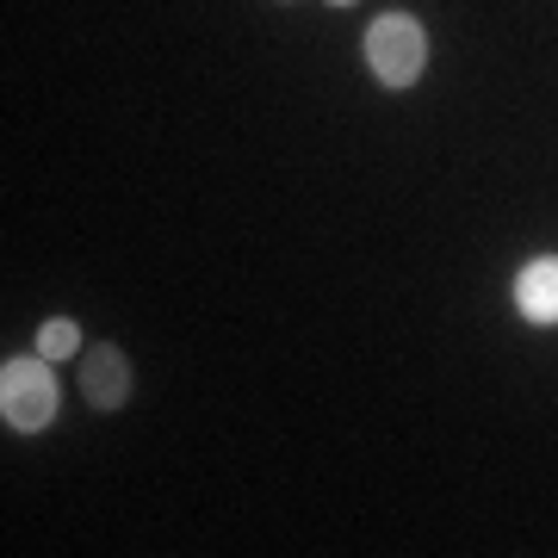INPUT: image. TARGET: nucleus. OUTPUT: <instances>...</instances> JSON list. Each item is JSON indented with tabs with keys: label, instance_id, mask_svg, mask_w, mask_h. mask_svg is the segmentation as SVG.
<instances>
[{
	"label": "nucleus",
	"instance_id": "f257e3e1",
	"mask_svg": "<svg viewBox=\"0 0 558 558\" xmlns=\"http://www.w3.org/2000/svg\"><path fill=\"white\" fill-rule=\"evenodd\" d=\"M0 416H7V428H20V435L50 428V416H57V385H50L44 354L0 366Z\"/></svg>",
	"mask_w": 558,
	"mask_h": 558
},
{
	"label": "nucleus",
	"instance_id": "f03ea898",
	"mask_svg": "<svg viewBox=\"0 0 558 558\" xmlns=\"http://www.w3.org/2000/svg\"><path fill=\"white\" fill-rule=\"evenodd\" d=\"M366 62H373V75H379L385 87H410V81L428 69V38H422V25L410 20V13L373 20V32H366Z\"/></svg>",
	"mask_w": 558,
	"mask_h": 558
},
{
	"label": "nucleus",
	"instance_id": "7ed1b4c3",
	"mask_svg": "<svg viewBox=\"0 0 558 558\" xmlns=\"http://www.w3.org/2000/svg\"><path fill=\"white\" fill-rule=\"evenodd\" d=\"M81 398L94 403V410H124L131 403V360L112 341L81 354Z\"/></svg>",
	"mask_w": 558,
	"mask_h": 558
},
{
	"label": "nucleus",
	"instance_id": "20e7f679",
	"mask_svg": "<svg viewBox=\"0 0 558 558\" xmlns=\"http://www.w3.org/2000/svg\"><path fill=\"white\" fill-rule=\"evenodd\" d=\"M515 299L534 323H558V260H534V267L521 274Z\"/></svg>",
	"mask_w": 558,
	"mask_h": 558
},
{
	"label": "nucleus",
	"instance_id": "39448f33",
	"mask_svg": "<svg viewBox=\"0 0 558 558\" xmlns=\"http://www.w3.org/2000/svg\"><path fill=\"white\" fill-rule=\"evenodd\" d=\"M38 354H44V360H69V354H81V329H75L69 317L44 323V329H38Z\"/></svg>",
	"mask_w": 558,
	"mask_h": 558
},
{
	"label": "nucleus",
	"instance_id": "423d86ee",
	"mask_svg": "<svg viewBox=\"0 0 558 558\" xmlns=\"http://www.w3.org/2000/svg\"><path fill=\"white\" fill-rule=\"evenodd\" d=\"M329 7H354V0H329Z\"/></svg>",
	"mask_w": 558,
	"mask_h": 558
}]
</instances>
